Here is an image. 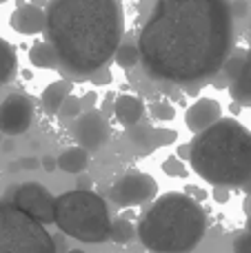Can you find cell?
<instances>
[{
	"label": "cell",
	"mask_w": 251,
	"mask_h": 253,
	"mask_svg": "<svg viewBox=\"0 0 251 253\" xmlns=\"http://www.w3.org/2000/svg\"><path fill=\"white\" fill-rule=\"evenodd\" d=\"M71 91H74V80L60 78V80H56V83H51L42 91V96H40L44 111H47V114H51V116H58L60 107L65 105V100L71 96Z\"/></svg>",
	"instance_id": "obj_14"
},
{
	"label": "cell",
	"mask_w": 251,
	"mask_h": 253,
	"mask_svg": "<svg viewBox=\"0 0 251 253\" xmlns=\"http://www.w3.org/2000/svg\"><path fill=\"white\" fill-rule=\"evenodd\" d=\"M0 253H58L56 240L9 200L0 202Z\"/></svg>",
	"instance_id": "obj_6"
},
{
	"label": "cell",
	"mask_w": 251,
	"mask_h": 253,
	"mask_svg": "<svg viewBox=\"0 0 251 253\" xmlns=\"http://www.w3.org/2000/svg\"><path fill=\"white\" fill-rule=\"evenodd\" d=\"M243 191H245V196H247V198H251V180L243 187Z\"/></svg>",
	"instance_id": "obj_39"
},
{
	"label": "cell",
	"mask_w": 251,
	"mask_h": 253,
	"mask_svg": "<svg viewBox=\"0 0 251 253\" xmlns=\"http://www.w3.org/2000/svg\"><path fill=\"white\" fill-rule=\"evenodd\" d=\"M83 116V105H80V98L76 96H69L65 100V105L60 107V111H58V118L62 120V123H69V120H76Z\"/></svg>",
	"instance_id": "obj_23"
},
{
	"label": "cell",
	"mask_w": 251,
	"mask_h": 253,
	"mask_svg": "<svg viewBox=\"0 0 251 253\" xmlns=\"http://www.w3.org/2000/svg\"><path fill=\"white\" fill-rule=\"evenodd\" d=\"M243 211L251 218V198H247V196H245V202H243Z\"/></svg>",
	"instance_id": "obj_38"
},
{
	"label": "cell",
	"mask_w": 251,
	"mask_h": 253,
	"mask_svg": "<svg viewBox=\"0 0 251 253\" xmlns=\"http://www.w3.org/2000/svg\"><path fill=\"white\" fill-rule=\"evenodd\" d=\"M205 231L203 205L178 191L156 198L138 222V238L151 253H191Z\"/></svg>",
	"instance_id": "obj_4"
},
{
	"label": "cell",
	"mask_w": 251,
	"mask_h": 253,
	"mask_svg": "<svg viewBox=\"0 0 251 253\" xmlns=\"http://www.w3.org/2000/svg\"><path fill=\"white\" fill-rule=\"evenodd\" d=\"M151 116H154V120H173L176 118V109L169 102H156L151 107Z\"/></svg>",
	"instance_id": "obj_25"
},
{
	"label": "cell",
	"mask_w": 251,
	"mask_h": 253,
	"mask_svg": "<svg viewBox=\"0 0 251 253\" xmlns=\"http://www.w3.org/2000/svg\"><path fill=\"white\" fill-rule=\"evenodd\" d=\"M0 202H2V200H0Z\"/></svg>",
	"instance_id": "obj_43"
},
{
	"label": "cell",
	"mask_w": 251,
	"mask_h": 253,
	"mask_svg": "<svg viewBox=\"0 0 251 253\" xmlns=\"http://www.w3.org/2000/svg\"><path fill=\"white\" fill-rule=\"evenodd\" d=\"M18 71V56L16 49L9 40L0 38V87L9 84L13 78H16Z\"/></svg>",
	"instance_id": "obj_17"
},
{
	"label": "cell",
	"mask_w": 251,
	"mask_h": 253,
	"mask_svg": "<svg viewBox=\"0 0 251 253\" xmlns=\"http://www.w3.org/2000/svg\"><path fill=\"white\" fill-rule=\"evenodd\" d=\"M80 105H83V114L84 111H93L96 109V105H98V93L96 91L84 93V96L80 98Z\"/></svg>",
	"instance_id": "obj_30"
},
{
	"label": "cell",
	"mask_w": 251,
	"mask_h": 253,
	"mask_svg": "<svg viewBox=\"0 0 251 253\" xmlns=\"http://www.w3.org/2000/svg\"><path fill=\"white\" fill-rule=\"evenodd\" d=\"M163 171L169 175V178H185V175H187L185 162H182L176 153H173V156H169L167 160L163 162Z\"/></svg>",
	"instance_id": "obj_24"
},
{
	"label": "cell",
	"mask_w": 251,
	"mask_h": 253,
	"mask_svg": "<svg viewBox=\"0 0 251 253\" xmlns=\"http://www.w3.org/2000/svg\"><path fill=\"white\" fill-rule=\"evenodd\" d=\"M247 233H249V236H251V218L247 220Z\"/></svg>",
	"instance_id": "obj_41"
},
{
	"label": "cell",
	"mask_w": 251,
	"mask_h": 253,
	"mask_svg": "<svg viewBox=\"0 0 251 253\" xmlns=\"http://www.w3.org/2000/svg\"><path fill=\"white\" fill-rule=\"evenodd\" d=\"M145 102L140 100L133 93H120L116 98V107H114V118L118 120L120 126L129 129V126H136L145 120Z\"/></svg>",
	"instance_id": "obj_13"
},
{
	"label": "cell",
	"mask_w": 251,
	"mask_h": 253,
	"mask_svg": "<svg viewBox=\"0 0 251 253\" xmlns=\"http://www.w3.org/2000/svg\"><path fill=\"white\" fill-rule=\"evenodd\" d=\"M9 25L13 31L25 36H36V34H44L47 31V9H38L34 4H22L16 7V11L9 18Z\"/></svg>",
	"instance_id": "obj_12"
},
{
	"label": "cell",
	"mask_w": 251,
	"mask_h": 253,
	"mask_svg": "<svg viewBox=\"0 0 251 253\" xmlns=\"http://www.w3.org/2000/svg\"><path fill=\"white\" fill-rule=\"evenodd\" d=\"M4 2H7V0H0V4H4Z\"/></svg>",
	"instance_id": "obj_42"
},
{
	"label": "cell",
	"mask_w": 251,
	"mask_h": 253,
	"mask_svg": "<svg viewBox=\"0 0 251 253\" xmlns=\"http://www.w3.org/2000/svg\"><path fill=\"white\" fill-rule=\"evenodd\" d=\"M136 227H133L131 222H129L127 218H116L114 222H111V236L109 240L118 242V245H127V242L133 240V236H136Z\"/></svg>",
	"instance_id": "obj_21"
},
{
	"label": "cell",
	"mask_w": 251,
	"mask_h": 253,
	"mask_svg": "<svg viewBox=\"0 0 251 253\" xmlns=\"http://www.w3.org/2000/svg\"><path fill=\"white\" fill-rule=\"evenodd\" d=\"M114 60H116V65L123 67V69H133V67L140 65V49H138V44L125 42L118 47Z\"/></svg>",
	"instance_id": "obj_20"
},
{
	"label": "cell",
	"mask_w": 251,
	"mask_h": 253,
	"mask_svg": "<svg viewBox=\"0 0 251 253\" xmlns=\"http://www.w3.org/2000/svg\"><path fill=\"white\" fill-rule=\"evenodd\" d=\"M116 93H107L105 98H102V102H100V114L105 116L107 120L111 118V116H114V107H116Z\"/></svg>",
	"instance_id": "obj_29"
},
{
	"label": "cell",
	"mask_w": 251,
	"mask_h": 253,
	"mask_svg": "<svg viewBox=\"0 0 251 253\" xmlns=\"http://www.w3.org/2000/svg\"><path fill=\"white\" fill-rule=\"evenodd\" d=\"M178 140V131H173V129H156V133H154V142H156V147H169V144H173Z\"/></svg>",
	"instance_id": "obj_26"
},
{
	"label": "cell",
	"mask_w": 251,
	"mask_h": 253,
	"mask_svg": "<svg viewBox=\"0 0 251 253\" xmlns=\"http://www.w3.org/2000/svg\"><path fill=\"white\" fill-rule=\"evenodd\" d=\"M213 200H216V202H227V200H229V189L213 187Z\"/></svg>",
	"instance_id": "obj_32"
},
{
	"label": "cell",
	"mask_w": 251,
	"mask_h": 253,
	"mask_svg": "<svg viewBox=\"0 0 251 253\" xmlns=\"http://www.w3.org/2000/svg\"><path fill=\"white\" fill-rule=\"evenodd\" d=\"M234 251L236 253H251V236L247 231L245 233H238L234 240Z\"/></svg>",
	"instance_id": "obj_27"
},
{
	"label": "cell",
	"mask_w": 251,
	"mask_h": 253,
	"mask_svg": "<svg viewBox=\"0 0 251 253\" xmlns=\"http://www.w3.org/2000/svg\"><path fill=\"white\" fill-rule=\"evenodd\" d=\"M65 253H84L83 249H69V251H65Z\"/></svg>",
	"instance_id": "obj_40"
},
{
	"label": "cell",
	"mask_w": 251,
	"mask_h": 253,
	"mask_svg": "<svg viewBox=\"0 0 251 253\" xmlns=\"http://www.w3.org/2000/svg\"><path fill=\"white\" fill-rule=\"evenodd\" d=\"M89 83L96 84V87H105V84H109V83H111V71H109V67H102V69H98L96 74L89 78Z\"/></svg>",
	"instance_id": "obj_28"
},
{
	"label": "cell",
	"mask_w": 251,
	"mask_h": 253,
	"mask_svg": "<svg viewBox=\"0 0 251 253\" xmlns=\"http://www.w3.org/2000/svg\"><path fill=\"white\" fill-rule=\"evenodd\" d=\"M71 133H74L78 147L87 149V151H96V149L105 147L107 140L111 138V126L109 120L100 114V109H93L84 111L80 118L74 120Z\"/></svg>",
	"instance_id": "obj_9"
},
{
	"label": "cell",
	"mask_w": 251,
	"mask_h": 253,
	"mask_svg": "<svg viewBox=\"0 0 251 253\" xmlns=\"http://www.w3.org/2000/svg\"><path fill=\"white\" fill-rule=\"evenodd\" d=\"M34 120V102L25 93H9L0 102V131L4 135H20Z\"/></svg>",
	"instance_id": "obj_10"
},
{
	"label": "cell",
	"mask_w": 251,
	"mask_h": 253,
	"mask_svg": "<svg viewBox=\"0 0 251 253\" xmlns=\"http://www.w3.org/2000/svg\"><path fill=\"white\" fill-rule=\"evenodd\" d=\"M29 62L38 69H60V62H58V53L47 40L42 42H36L29 49Z\"/></svg>",
	"instance_id": "obj_18"
},
{
	"label": "cell",
	"mask_w": 251,
	"mask_h": 253,
	"mask_svg": "<svg viewBox=\"0 0 251 253\" xmlns=\"http://www.w3.org/2000/svg\"><path fill=\"white\" fill-rule=\"evenodd\" d=\"M91 187H93L91 178H87V175H80V178H78V187H76V189H83V191H91Z\"/></svg>",
	"instance_id": "obj_35"
},
{
	"label": "cell",
	"mask_w": 251,
	"mask_h": 253,
	"mask_svg": "<svg viewBox=\"0 0 251 253\" xmlns=\"http://www.w3.org/2000/svg\"><path fill=\"white\" fill-rule=\"evenodd\" d=\"M234 18L229 0H156L138 36L140 65L163 83L213 78L234 49Z\"/></svg>",
	"instance_id": "obj_1"
},
{
	"label": "cell",
	"mask_w": 251,
	"mask_h": 253,
	"mask_svg": "<svg viewBox=\"0 0 251 253\" xmlns=\"http://www.w3.org/2000/svg\"><path fill=\"white\" fill-rule=\"evenodd\" d=\"M185 191H187V196L189 198H194L196 202H203L205 198H207V191H203L200 187H194V184H189V187H185Z\"/></svg>",
	"instance_id": "obj_31"
},
{
	"label": "cell",
	"mask_w": 251,
	"mask_h": 253,
	"mask_svg": "<svg viewBox=\"0 0 251 253\" xmlns=\"http://www.w3.org/2000/svg\"><path fill=\"white\" fill-rule=\"evenodd\" d=\"M42 167H44L47 171L58 169V158H53V156H44V158H42Z\"/></svg>",
	"instance_id": "obj_33"
},
{
	"label": "cell",
	"mask_w": 251,
	"mask_h": 253,
	"mask_svg": "<svg viewBox=\"0 0 251 253\" xmlns=\"http://www.w3.org/2000/svg\"><path fill=\"white\" fill-rule=\"evenodd\" d=\"M89 167V151L83 147H71L58 156V169L71 175H80Z\"/></svg>",
	"instance_id": "obj_16"
},
{
	"label": "cell",
	"mask_w": 251,
	"mask_h": 253,
	"mask_svg": "<svg viewBox=\"0 0 251 253\" xmlns=\"http://www.w3.org/2000/svg\"><path fill=\"white\" fill-rule=\"evenodd\" d=\"M231 100L240 107H251V49L245 51V67L243 74L238 76L236 83L229 84Z\"/></svg>",
	"instance_id": "obj_15"
},
{
	"label": "cell",
	"mask_w": 251,
	"mask_h": 253,
	"mask_svg": "<svg viewBox=\"0 0 251 253\" xmlns=\"http://www.w3.org/2000/svg\"><path fill=\"white\" fill-rule=\"evenodd\" d=\"M191 169L213 187H245L251 180V131L234 118L191 140Z\"/></svg>",
	"instance_id": "obj_3"
},
{
	"label": "cell",
	"mask_w": 251,
	"mask_h": 253,
	"mask_svg": "<svg viewBox=\"0 0 251 253\" xmlns=\"http://www.w3.org/2000/svg\"><path fill=\"white\" fill-rule=\"evenodd\" d=\"M156 193H158V184L149 173L129 171L109 189V200L118 207H138L154 200Z\"/></svg>",
	"instance_id": "obj_8"
},
{
	"label": "cell",
	"mask_w": 251,
	"mask_h": 253,
	"mask_svg": "<svg viewBox=\"0 0 251 253\" xmlns=\"http://www.w3.org/2000/svg\"><path fill=\"white\" fill-rule=\"evenodd\" d=\"M243 67H245V51H238V53H231L229 58H227L225 67H222L220 74L225 76L227 83H236L238 80V76L243 74Z\"/></svg>",
	"instance_id": "obj_22"
},
{
	"label": "cell",
	"mask_w": 251,
	"mask_h": 253,
	"mask_svg": "<svg viewBox=\"0 0 251 253\" xmlns=\"http://www.w3.org/2000/svg\"><path fill=\"white\" fill-rule=\"evenodd\" d=\"M176 156L180 158V160H189V158H191V144H180Z\"/></svg>",
	"instance_id": "obj_34"
},
{
	"label": "cell",
	"mask_w": 251,
	"mask_h": 253,
	"mask_svg": "<svg viewBox=\"0 0 251 253\" xmlns=\"http://www.w3.org/2000/svg\"><path fill=\"white\" fill-rule=\"evenodd\" d=\"M220 120H222V107H220V102L213 100V98H200L185 114L187 129L194 135L205 133V131L211 129L213 125L220 123Z\"/></svg>",
	"instance_id": "obj_11"
},
{
	"label": "cell",
	"mask_w": 251,
	"mask_h": 253,
	"mask_svg": "<svg viewBox=\"0 0 251 253\" xmlns=\"http://www.w3.org/2000/svg\"><path fill=\"white\" fill-rule=\"evenodd\" d=\"M20 167H25V169H36V167H38V160H36V158H22Z\"/></svg>",
	"instance_id": "obj_36"
},
{
	"label": "cell",
	"mask_w": 251,
	"mask_h": 253,
	"mask_svg": "<svg viewBox=\"0 0 251 253\" xmlns=\"http://www.w3.org/2000/svg\"><path fill=\"white\" fill-rule=\"evenodd\" d=\"M111 218L107 200L93 191H65L56 198V227L60 233L80 242H107L111 236Z\"/></svg>",
	"instance_id": "obj_5"
},
{
	"label": "cell",
	"mask_w": 251,
	"mask_h": 253,
	"mask_svg": "<svg viewBox=\"0 0 251 253\" xmlns=\"http://www.w3.org/2000/svg\"><path fill=\"white\" fill-rule=\"evenodd\" d=\"M154 133H156V129L149 123H140L136 126H129V129L125 131V138H127L136 149H140L142 153H151L156 149Z\"/></svg>",
	"instance_id": "obj_19"
},
{
	"label": "cell",
	"mask_w": 251,
	"mask_h": 253,
	"mask_svg": "<svg viewBox=\"0 0 251 253\" xmlns=\"http://www.w3.org/2000/svg\"><path fill=\"white\" fill-rule=\"evenodd\" d=\"M49 2H51V0H29V4H34V7H38V9H47Z\"/></svg>",
	"instance_id": "obj_37"
},
{
	"label": "cell",
	"mask_w": 251,
	"mask_h": 253,
	"mask_svg": "<svg viewBox=\"0 0 251 253\" xmlns=\"http://www.w3.org/2000/svg\"><path fill=\"white\" fill-rule=\"evenodd\" d=\"M123 31L120 0H51L47 7V42L69 80H89L109 67Z\"/></svg>",
	"instance_id": "obj_2"
},
{
	"label": "cell",
	"mask_w": 251,
	"mask_h": 253,
	"mask_svg": "<svg viewBox=\"0 0 251 253\" xmlns=\"http://www.w3.org/2000/svg\"><path fill=\"white\" fill-rule=\"evenodd\" d=\"M16 209H20L25 215L34 218L40 224H56V198L51 196L47 187L40 182H22L16 189H11L9 198Z\"/></svg>",
	"instance_id": "obj_7"
}]
</instances>
